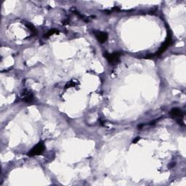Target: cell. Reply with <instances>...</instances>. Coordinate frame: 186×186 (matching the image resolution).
<instances>
[{
    "label": "cell",
    "mask_w": 186,
    "mask_h": 186,
    "mask_svg": "<svg viewBox=\"0 0 186 186\" xmlns=\"http://www.w3.org/2000/svg\"><path fill=\"white\" fill-rule=\"evenodd\" d=\"M58 33H59V31H58L57 29H51L50 31H49L47 33H46L45 35H44V37H45V38H49V37L52 36V35H54L55 34H58Z\"/></svg>",
    "instance_id": "52a82bcc"
},
{
    "label": "cell",
    "mask_w": 186,
    "mask_h": 186,
    "mask_svg": "<svg viewBox=\"0 0 186 186\" xmlns=\"http://www.w3.org/2000/svg\"><path fill=\"white\" fill-rule=\"evenodd\" d=\"M171 42H172L171 36H168V38L166 39V41H164V44H163V45L161 46V47L159 48V50H158V52H156V53L154 55H157V56H159V55H161L162 53L164 52L167 48H168V46L171 45Z\"/></svg>",
    "instance_id": "5b68a950"
},
{
    "label": "cell",
    "mask_w": 186,
    "mask_h": 186,
    "mask_svg": "<svg viewBox=\"0 0 186 186\" xmlns=\"http://www.w3.org/2000/svg\"><path fill=\"white\" fill-rule=\"evenodd\" d=\"M45 149V144L43 143H39L37 144L36 146L32 148V149L30 150V152L28 153V155L29 156H39L41 154L44 152V150Z\"/></svg>",
    "instance_id": "3957f363"
},
{
    "label": "cell",
    "mask_w": 186,
    "mask_h": 186,
    "mask_svg": "<svg viewBox=\"0 0 186 186\" xmlns=\"http://www.w3.org/2000/svg\"><path fill=\"white\" fill-rule=\"evenodd\" d=\"M120 55L121 53L119 52H114L112 54H110V53L107 52H105L103 53V56L106 58L109 63L112 65H115L117 63L118 60H119Z\"/></svg>",
    "instance_id": "6da1fadb"
},
{
    "label": "cell",
    "mask_w": 186,
    "mask_h": 186,
    "mask_svg": "<svg viewBox=\"0 0 186 186\" xmlns=\"http://www.w3.org/2000/svg\"><path fill=\"white\" fill-rule=\"evenodd\" d=\"M20 97L23 101L26 103H31L34 101V95L31 91L28 90H23L22 92L20 93Z\"/></svg>",
    "instance_id": "277c9868"
},
{
    "label": "cell",
    "mask_w": 186,
    "mask_h": 186,
    "mask_svg": "<svg viewBox=\"0 0 186 186\" xmlns=\"http://www.w3.org/2000/svg\"><path fill=\"white\" fill-rule=\"evenodd\" d=\"M78 85H79V82L77 81L71 80V81H69L66 84V89H68V88H70V87H76V86Z\"/></svg>",
    "instance_id": "9c48e42d"
},
{
    "label": "cell",
    "mask_w": 186,
    "mask_h": 186,
    "mask_svg": "<svg viewBox=\"0 0 186 186\" xmlns=\"http://www.w3.org/2000/svg\"><path fill=\"white\" fill-rule=\"evenodd\" d=\"M139 140H140V138H136L133 141H132V143H136L137 142H138Z\"/></svg>",
    "instance_id": "30bf717a"
},
{
    "label": "cell",
    "mask_w": 186,
    "mask_h": 186,
    "mask_svg": "<svg viewBox=\"0 0 186 186\" xmlns=\"http://www.w3.org/2000/svg\"><path fill=\"white\" fill-rule=\"evenodd\" d=\"M25 25H26V27L28 28V29H29L30 31H31V33L33 34L34 35H35V36H36V35L37 34V31H36V29H35V27L34 26V25H32L31 23H25Z\"/></svg>",
    "instance_id": "ba28073f"
},
{
    "label": "cell",
    "mask_w": 186,
    "mask_h": 186,
    "mask_svg": "<svg viewBox=\"0 0 186 186\" xmlns=\"http://www.w3.org/2000/svg\"><path fill=\"white\" fill-rule=\"evenodd\" d=\"M95 35L100 43H105L108 39V34L103 31H95Z\"/></svg>",
    "instance_id": "8992f818"
},
{
    "label": "cell",
    "mask_w": 186,
    "mask_h": 186,
    "mask_svg": "<svg viewBox=\"0 0 186 186\" xmlns=\"http://www.w3.org/2000/svg\"><path fill=\"white\" fill-rule=\"evenodd\" d=\"M170 114L172 117L173 118H175V119L178 121L179 124H182L184 126V123H183V116H184V113H183V111H181L180 108H172L170 112Z\"/></svg>",
    "instance_id": "7a4b0ae2"
}]
</instances>
